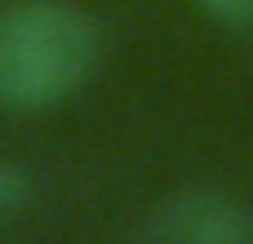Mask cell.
I'll list each match as a JSON object with an SVG mask.
<instances>
[{"instance_id": "1", "label": "cell", "mask_w": 253, "mask_h": 244, "mask_svg": "<svg viewBox=\"0 0 253 244\" xmlns=\"http://www.w3.org/2000/svg\"><path fill=\"white\" fill-rule=\"evenodd\" d=\"M98 22L71 0H13L0 9V107L49 111L98 67Z\"/></svg>"}, {"instance_id": "2", "label": "cell", "mask_w": 253, "mask_h": 244, "mask_svg": "<svg viewBox=\"0 0 253 244\" xmlns=\"http://www.w3.org/2000/svg\"><path fill=\"white\" fill-rule=\"evenodd\" d=\"M138 236L151 244H253V204L218 187H182L147 209Z\"/></svg>"}, {"instance_id": "3", "label": "cell", "mask_w": 253, "mask_h": 244, "mask_svg": "<svg viewBox=\"0 0 253 244\" xmlns=\"http://www.w3.org/2000/svg\"><path fill=\"white\" fill-rule=\"evenodd\" d=\"M27 204H31V178H27V169L0 160V227L9 218H18Z\"/></svg>"}, {"instance_id": "4", "label": "cell", "mask_w": 253, "mask_h": 244, "mask_svg": "<svg viewBox=\"0 0 253 244\" xmlns=\"http://www.w3.org/2000/svg\"><path fill=\"white\" fill-rule=\"evenodd\" d=\"M213 22L231 27V31H249L253 27V0H196Z\"/></svg>"}]
</instances>
